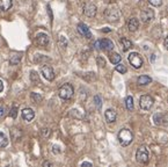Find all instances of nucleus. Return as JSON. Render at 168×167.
<instances>
[{"label": "nucleus", "instance_id": "f257e3e1", "mask_svg": "<svg viewBox=\"0 0 168 167\" xmlns=\"http://www.w3.org/2000/svg\"><path fill=\"white\" fill-rule=\"evenodd\" d=\"M118 141H120L122 146H128L131 144V142L133 141V133L131 130L129 129H122L118 132Z\"/></svg>", "mask_w": 168, "mask_h": 167}, {"label": "nucleus", "instance_id": "f03ea898", "mask_svg": "<svg viewBox=\"0 0 168 167\" xmlns=\"http://www.w3.org/2000/svg\"><path fill=\"white\" fill-rule=\"evenodd\" d=\"M73 93H74V89H73V86L71 84H64L63 86L59 87L58 95L63 100H70L73 97Z\"/></svg>", "mask_w": 168, "mask_h": 167}, {"label": "nucleus", "instance_id": "7ed1b4c3", "mask_svg": "<svg viewBox=\"0 0 168 167\" xmlns=\"http://www.w3.org/2000/svg\"><path fill=\"white\" fill-rule=\"evenodd\" d=\"M136 160L139 164H147L148 161V150L145 145L140 146L136 153Z\"/></svg>", "mask_w": 168, "mask_h": 167}, {"label": "nucleus", "instance_id": "20e7f679", "mask_svg": "<svg viewBox=\"0 0 168 167\" xmlns=\"http://www.w3.org/2000/svg\"><path fill=\"white\" fill-rule=\"evenodd\" d=\"M95 48L104 50V51H111L114 49V43L109 38H102L95 42Z\"/></svg>", "mask_w": 168, "mask_h": 167}, {"label": "nucleus", "instance_id": "39448f33", "mask_svg": "<svg viewBox=\"0 0 168 167\" xmlns=\"http://www.w3.org/2000/svg\"><path fill=\"white\" fill-rule=\"evenodd\" d=\"M129 62L132 65V67L135 69H140L142 65L144 64V61H143L142 56L138 52H132L129 55Z\"/></svg>", "mask_w": 168, "mask_h": 167}, {"label": "nucleus", "instance_id": "423d86ee", "mask_svg": "<svg viewBox=\"0 0 168 167\" xmlns=\"http://www.w3.org/2000/svg\"><path fill=\"white\" fill-rule=\"evenodd\" d=\"M139 106L143 110H150L153 106V99L150 95H143L139 99Z\"/></svg>", "mask_w": 168, "mask_h": 167}, {"label": "nucleus", "instance_id": "0eeeda50", "mask_svg": "<svg viewBox=\"0 0 168 167\" xmlns=\"http://www.w3.org/2000/svg\"><path fill=\"white\" fill-rule=\"evenodd\" d=\"M41 73L44 77V79L49 80V81H52L55 79V71L50 65H44L42 66L41 69Z\"/></svg>", "mask_w": 168, "mask_h": 167}, {"label": "nucleus", "instance_id": "6e6552de", "mask_svg": "<svg viewBox=\"0 0 168 167\" xmlns=\"http://www.w3.org/2000/svg\"><path fill=\"white\" fill-rule=\"evenodd\" d=\"M104 16L107 18L108 21H117L120 19V12H118V9L116 8H108L104 12Z\"/></svg>", "mask_w": 168, "mask_h": 167}, {"label": "nucleus", "instance_id": "1a4fd4ad", "mask_svg": "<svg viewBox=\"0 0 168 167\" xmlns=\"http://www.w3.org/2000/svg\"><path fill=\"white\" fill-rule=\"evenodd\" d=\"M96 6L92 2H88V4L85 5L84 7V13L86 16H88V18H94L95 15H96Z\"/></svg>", "mask_w": 168, "mask_h": 167}, {"label": "nucleus", "instance_id": "9d476101", "mask_svg": "<svg viewBox=\"0 0 168 167\" xmlns=\"http://www.w3.org/2000/svg\"><path fill=\"white\" fill-rule=\"evenodd\" d=\"M140 18H142L143 22L152 21V20L154 19V12H153V9H150V8L144 9L142 13H140Z\"/></svg>", "mask_w": 168, "mask_h": 167}, {"label": "nucleus", "instance_id": "9b49d317", "mask_svg": "<svg viewBox=\"0 0 168 167\" xmlns=\"http://www.w3.org/2000/svg\"><path fill=\"white\" fill-rule=\"evenodd\" d=\"M49 36L44 33H40V34H37L36 36V44L38 45V47H46L49 44Z\"/></svg>", "mask_w": 168, "mask_h": 167}, {"label": "nucleus", "instance_id": "f8f14e48", "mask_svg": "<svg viewBox=\"0 0 168 167\" xmlns=\"http://www.w3.org/2000/svg\"><path fill=\"white\" fill-rule=\"evenodd\" d=\"M21 115H22V119L24 121H27V122H30L35 117V113H34V110L31 109V108H24L21 111Z\"/></svg>", "mask_w": 168, "mask_h": 167}, {"label": "nucleus", "instance_id": "ddd939ff", "mask_svg": "<svg viewBox=\"0 0 168 167\" xmlns=\"http://www.w3.org/2000/svg\"><path fill=\"white\" fill-rule=\"evenodd\" d=\"M78 31H79V34H81V35L87 37V38H91V37H92V34H91L89 28L86 26L85 23H79V25H78Z\"/></svg>", "mask_w": 168, "mask_h": 167}, {"label": "nucleus", "instance_id": "4468645a", "mask_svg": "<svg viewBox=\"0 0 168 167\" xmlns=\"http://www.w3.org/2000/svg\"><path fill=\"white\" fill-rule=\"evenodd\" d=\"M104 117H106L108 123H113V122L116 121L117 114H116V111L114 109H107L106 113H104Z\"/></svg>", "mask_w": 168, "mask_h": 167}, {"label": "nucleus", "instance_id": "2eb2a0df", "mask_svg": "<svg viewBox=\"0 0 168 167\" xmlns=\"http://www.w3.org/2000/svg\"><path fill=\"white\" fill-rule=\"evenodd\" d=\"M138 27H139V22L136 18H131L129 20V23H128V28L129 30L133 33V31H136L138 29Z\"/></svg>", "mask_w": 168, "mask_h": 167}, {"label": "nucleus", "instance_id": "dca6fc26", "mask_svg": "<svg viewBox=\"0 0 168 167\" xmlns=\"http://www.w3.org/2000/svg\"><path fill=\"white\" fill-rule=\"evenodd\" d=\"M12 4H13V0H0V9L6 12L12 7Z\"/></svg>", "mask_w": 168, "mask_h": 167}, {"label": "nucleus", "instance_id": "f3484780", "mask_svg": "<svg viewBox=\"0 0 168 167\" xmlns=\"http://www.w3.org/2000/svg\"><path fill=\"white\" fill-rule=\"evenodd\" d=\"M11 137H12V139L13 141H19L21 137H22V132H21V130H19V129H12L11 130Z\"/></svg>", "mask_w": 168, "mask_h": 167}, {"label": "nucleus", "instance_id": "a211bd4d", "mask_svg": "<svg viewBox=\"0 0 168 167\" xmlns=\"http://www.w3.org/2000/svg\"><path fill=\"white\" fill-rule=\"evenodd\" d=\"M137 83L139 85H148V84L152 83V78L148 75H140L137 79Z\"/></svg>", "mask_w": 168, "mask_h": 167}, {"label": "nucleus", "instance_id": "6ab92c4d", "mask_svg": "<svg viewBox=\"0 0 168 167\" xmlns=\"http://www.w3.org/2000/svg\"><path fill=\"white\" fill-rule=\"evenodd\" d=\"M121 43L123 45V51H128V50H130V49L132 48V42L130 40H128V38H125V37L121 38Z\"/></svg>", "mask_w": 168, "mask_h": 167}, {"label": "nucleus", "instance_id": "aec40b11", "mask_svg": "<svg viewBox=\"0 0 168 167\" xmlns=\"http://www.w3.org/2000/svg\"><path fill=\"white\" fill-rule=\"evenodd\" d=\"M109 59H110V62L113 63V64H118V63L121 62V59H122V57L120 56V53L117 52H113L110 53V56H109Z\"/></svg>", "mask_w": 168, "mask_h": 167}, {"label": "nucleus", "instance_id": "412c9836", "mask_svg": "<svg viewBox=\"0 0 168 167\" xmlns=\"http://www.w3.org/2000/svg\"><path fill=\"white\" fill-rule=\"evenodd\" d=\"M8 145V138L4 132H0V147H6Z\"/></svg>", "mask_w": 168, "mask_h": 167}, {"label": "nucleus", "instance_id": "4be33fe9", "mask_svg": "<svg viewBox=\"0 0 168 167\" xmlns=\"http://www.w3.org/2000/svg\"><path fill=\"white\" fill-rule=\"evenodd\" d=\"M125 106H126V109L128 110H133L135 108V105H133V97H126L125 99Z\"/></svg>", "mask_w": 168, "mask_h": 167}, {"label": "nucleus", "instance_id": "5701e85b", "mask_svg": "<svg viewBox=\"0 0 168 167\" xmlns=\"http://www.w3.org/2000/svg\"><path fill=\"white\" fill-rule=\"evenodd\" d=\"M20 61H21V56L20 55H13L12 57H11V59H9V63L12 64V65H16V64H19L20 63Z\"/></svg>", "mask_w": 168, "mask_h": 167}, {"label": "nucleus", "instance_id": "b1692460", "mask_svg": "<svg viewBox=\"0 0 168 167\" xmlns=\"http://www.w3.org/2000/svg\"><path fill=\"white\" fill-rule=\"evenodd\" d=\"M30 80L33 81V83L40 84V79H38V74H37V72H36V71H31V72H30Z\"/></svg>", "mask_w": 168, "mask_h": 167}, {"label": "nucleus", "instance_id": "393cba45", "mask_svg": "<svg viewBox=\"0 0 168 167\" xmlns=\"http://www.w3.org/2000/svg\"><path fill=\"white\" fill-rule=\"evenodd\" d=\"M115 70L117 71V72H120V73H122V74H124L125 72H126V67L123 65V64H116V67H115Z\"/></svg>", "mask_w": 168, "mask_h": 167}, {"label": "nucleus", "instance_id": "a878e982", "mask_svg": "<svg viewBox=\"0 0 168 167\" xmlns=\"http://www.w3.org/2000/svg\"><path fill=\"white\" fill-rule=\"evenodd\" d=\"M8 115L9 117H12V119H16V116H18V107H13L8 113Z\"/></svg>", "mask_w": 168, "mask_h": 167}, {"label": "nucleus", "instance_id": "bb28decb", "mask_svg": "<svg viewBox=\"0 0 168 167\" xmlns=\"http://www.w3.org/2000/svg\"><path fill=\"white\" fill-rule=\"evenodd\" d=\"M30 97L35 102H41V101H42V97H41V95H38L37 93H31Z\"/></svg>", "mask_w": 168, "mask_h": 167}, {"label": "nucleus", "instance_id": "cd10ccee", "mask_svg": "<svg viewBox=\"0 0 168 167\" xmlns=\"http://www.w3.org/2000/svg\"><path fill=\"white\" fill-rule=\"evenodd\" d=\"M148 2H150L152 6L159 7V6H161V4H162V0H148Z\"/></svg>", "mask_w": 168, "mask_h": 167}, {"label": "nucleus", "instance_id": "c85d7f7f", "mask_svg": "<svg viewBox=\"0 0 168 167\" xmlns=\"http://www.w3.org/2000/svg\"><path fill=\"white\" fill-rule=\"evenodd\" d=\"M94 101H95V105H96V108L97 109H100L101 108V99H100V97L99 95H95V97H94Z\"/></svg>", "mask_w": 168, "mask_h": 167}, {"label": "nucleus", "instance_id": "c756f323", "mask_svg": "<svg viewBox=\"0 0 168 167\" xmlns=\"http://www.w3.org/2000/svg\"><path fill=\"white\" fill-rule=\"evenodd\" d=\"M96 62H97V64H99V65L101 66V67H104V66H106V62H104V59H103L102 57H97Z\"/></svg>", "mask_w": 168, "mask_h": 167}, {"label": "nucleus", "instance_id": "7c9ffc66", "mask_svg": "<svg viewBox=\"0 0 168 167\" xmlns=\"http://www.w3.org/2000/svg\"><path fill=\"white\" fill-rule=\"evenodd\" d=\"M6 114H7V109H6V107H0V119H1V117H4Z\"/></svg>", "mask_w": 168, "mask_h": 167}, {"label": "nucleus", "instance_id": "2f4dec72", "mask_svg": "<svg viewBox=\"0 0 168 167\" xmlns=\"http://www.w3.org/2000/svg\"><path fill=\"white\" fill-rule=\"evenodd\" d=\"M41 133H42V136H43V137H48L49 133H50V130H49L48 128H44V129H42Z\"/></svg>", "mask_w": 168, "mask_h": 167}, {"label": "nucleus", "instance_id": "473e14b6", "mask_svg": "<svg viewBox=\"0 0 168 167\" xmlns=\"http://www.w3.org/2000/svg\"><path fill=\"white\" fill-rule=\"evenodd\" d=\"M59 44H60V45L63 44V48H65V47H66V40H65V37H64V36H60V38H59Z\"/></svg>", "mask_w": 168, "mask_h": 167}, {"label": "nucleus", "instance_id": "72a5a7b5", "mask_svg": "<svg viewBox=\"0 0 168 167\" xmlns=\"http://www.w3.org/2000/svg\"><path fill=\"white\" fill-rule=\"evenodd\" d=\"M52 152H55V153H60V149H59V146H57V145L52 146Z\"/></svg>", "mask_w": 168, "mask_h": 167}, {"label": "nucleus", "instance_id": "f704fd0d", "mask_svg": "<svg viewBox=\"0 0 168 167\" xmlns=\"http://www.w3.org/2000/svg\"><path fill=\"white\" fill-rule=\"evenodd\" d=\"M4 91V84H2V81L0 80V93Z\"/></svg>", "mask_w": 168, "mask_h": 167}, {"label": "nucleus", "instance_id": "c9c22d12", "mask_svg": "<svg viewBox=\"0 0 168 167\" xmlns=\"http://www.w3.org/2000/svg\"><path fill=\"white\" fill-rule=\"evenodd\" d=\"M165 47H166V49L168 50V36L165 38Z\"/></svg>", "mask_w": 168, "mask_h": 167}, {"label": "nucleus", "instance_id": "e433bc0d", "mask_svg": "<svg viewBox=\"0 0 168 167\" xmlns=\"http://www.w3.org/2000/svg\"><path fill=\"white\" fill-rule=\"evenodd\" d=\"M81 166H89V167H92V164H91V163H82V164H81Z\"/></svg>", "mask_w": 168, "mask_h": 167}, {"label": "nucleus", "instance_id": "4c0bfd02", "mask_svg": "<svg viewBox=\"0 0 168 167\" xmlns=\"http://www.w3.org/2000/svg\"><path fill=\"white\" fill-rule=\"evenodd\" d=\"M51 165H52V164L49 163V161H44V163H43V166H51Z\"/></svg>", "mask_w": 168, "mask_h": 167}]
</instances>
